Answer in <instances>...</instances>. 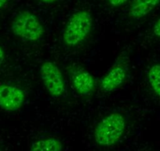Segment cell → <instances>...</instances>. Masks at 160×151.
Listing matches in <instances>:
<instances>
[{
    "instance_id": "6da1fadb",
    "label": "cell",
    "mask_w": 160,
    "mask_h": 151,
    "mask_svg": "<svg viewBox=\"0 0 160 151\" xmlns=\"http://www.w3.org/2000/svg\"><path fill=\"white\" fill-rule=\"evenodd\" d=\"M126 127L123 115L117 112L109 113L97 124L93 132L94 142L101 147H111L122 138Z\"/></svg>"
},
{
    "instance_id": "7a4b0ae2",
    "label": "cell",
    "mask_w": 160,
    "mask_h": 151,
    "mask_svg": "<svg viewBox=\"0 0 160 151\" xmlns=\"http://www.w3.org/2000/svg\"><path fill=\"white\" fill-rule=\"evenodd\" d=\"M93 20L90 12L78 10L69 18L66 23L63 40L69 47H76L85 40L93 28Z\"/></svg>"
},
{
    "instance_id": "3957f363",
    "label": "cell",
    "mask_w": 160,
    "mask_h": 151,
    "mask_svg": "<svg viewBox=\"0 0 160 151\" xmlns=\"http://www.w3.org/2000/svg\"><path fill=\"white\" fill-rule=\"evenodd\" d=\"M10 29L17 37L31 42L39 40L45 32L39 19L29 11H22L17 14L12 21Z\"/></svg>"
},
{
    "instance_id": "277c9868",
    "label": "cell",
    "mask_w": 160,
    "mask_h": 151,
    "mask_svg": "<svg viewBox=\"0 0 160 151\" xmlns=\"http://www.w3.org/2000/svg\"><path fill=\"white\" fill-rule=\"evenodd\" d=\"M40 77L50 96L59 98L65 91V83L61 69L52 61H44L39 69Z\"/></svg>"
},
{
    "instance_id": "5b68a950",
    "label": "cell",
    "mask_w": 160,
    "mask_h": 151,
    "mask_svg": "<svg viewBox=\"0 0 160 151\" xmlns=\"http://www.w3.org/2000/svg\"><path fill=\"white\" fill-rule=\"evenodd\" d=\"M25 99V93L21 87L7 84H0V108L3 110L7 112L19 110Z\"/></svg>"
},
{
    "instance_id": "8992f818",
    "label": "cell",
    "mask_w": 160,
    "mask_h": 151,
    "mask_svg": "<svg viewBox=\"0 0 160 151\" xmlns=\"http://www.w3.org/2000/svg\"><path fill=\"white\" fill-rule=\"evenodd\" d=\"M127 75V67L122 64L116 65L101 79L100 83L101 89L104 92H112L116 90L123 84Z\"/></svg>"
},
{
    "instance_id": "52a82bcc",
    "label": "cell",
    "mask_w": 160,
    "mask_h": 151,
    "mask_svg": "<svg viewBox=\"0 0 160 151\" xmlns=\"http://www.w3.org/2000/svg\"><path fill=\"white\" fill-rule=\"evenodd\" d=\"M72 86L80 95H90L95 88V79L90 72L84 69L76 71L72 76Z\"/></svg>"
},
{
    "instance_id": "ba28073f",
    "label": "cell",
    "mask_w": 160,
    "mask_h": 151,
    "mask_svg": "<svg viewBox=\"0 0 160 151\" xmlns=\"http://www.w3.org/2000/svg\"><path fill=\"white\" fill-rule=\"evenodd\" d=\"M160 3V0H133L129 16L133 19H141L151 13Z\"/></svg>"
},
{
    "instance_id": "9c48e42d",
    "label": "cell",
    "mask_w": 160,
    "mask_h": 151,
    "mask_svg": "<svg viewBox=\"0 0 160 151\" xmlns=\"http://www.w3.org/2000/svg\"><path fill=\"white\" fill-rule=\"evenodd\" d=\"M64 145L57 137L46 136L34 141L29 151H63Z\"/></svg>"
},
{
    "instance_id": "30bf717a",
    "label": "cell",
    "mask_w": 160,
    "mask_h": 151,
    "mask_svg": "<svg viewBox=\"0 0 160 151\" xmlns=\"http://www.w3.org/2000/svg\"><path fill=\"white\" fill-rule=\"evenodd\" d=\"M148 81L155 95L160 98V64H154L147 73Z\"/></svg>"
},
{
    "instance_id": "8fae6325",
    "label": "cell",
    "mask_w": 160,
    "mask_h": 151,
    "mask_svg": "<svg viewBox=\"0 0 160 151\" xmlns=\"http://www.w3.org/2000/svg\"><path fill=\"white\" fill-rule=\"evenodd\" d=\"M129 0H108V3L112 7H118L125 4Z\"/></svg>"
},
{
    "instance_id": "7c38bea8",
    "label": "cell",
    "mask_w": 160,
    "mask_h": 151,
    "mask_svg": "<svg viewBox=\"0 0 160 151\" xmlns=\"http://www.w3.org/2000/svg\"><path fill=\"white\" fill-rule=\"evenodd\" d=\"M153 33L155 36L160 38V18H158L153 26Z\"/></svg>"
},
{
    "instance_id": "4fadbf2b",
    "label": "cell",
    "mask_w": 160,
    "mask_h": 151,
    "mask_svg": "<svg viewBox=\"0 0 160 151\" xmlns=\"http://www.w3.org/2000/svg\"><path fill=\"white\" fill-rule=\"evenodd\" d=\"M4 60H5V52H4L3 48L0 46V68L2 66Z\"/></svg>"
},
{
    "instance_id": "5bb4252c",
    "label": "cell",
    "mask_w": 160,
    "mask_h": 151,
    "mask_svg": "<svg viewBox=\"0 0 160 151\" xmlns=\"http://www.w3.org/2000/svg\"><path fill=\"white\" fill-rule=\"evenodd\" d=\"M39 1L44 4H51V3H54L58 2V1H59V0H39Z\"/></svg>"
},
{
    "instance_id": "9a60e30c",
    "label": "cell",
    "mask_w": 160,
    "mask_h": 151,
    "mask_svg": "<svg viewBox=\"0 0 160 151\" xmlns=\"http://www.w3.org/2000/svg\"><path fill=\"white\" fill-rule=\"evenodd\" d=\"M8 2L9 0H0V10L3 8V7L7 5Z\"/></svg>"
},
{
    "instance_id": "2e32d148",
    "label": "cell",
    "mask_w": 160,
    "mask_h": 151,
    "mask_svg": "<svg viewBox=\"0 0 160 151\" xmlns=\"http://www.w3.org/2000/svg\"><path fill=\"white\" fill-rule=\"evenodd\" d=\"M0 151H1V149H0Z\"/></svg>"
}]
</instances>
